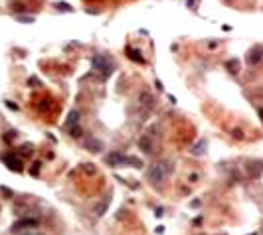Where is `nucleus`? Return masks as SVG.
<instances>
[{
    "label": "nucleus",
    "instance_id": "obj_5",
    "mask_svg": "<svg viewBox=\"0 0 263 235\" xmlns=\"http://www.w3.org/2000/svg\"><path fill=\"white\" fill-rule=\"evenodd\" d=\"M83 146H85L89 152H101V150H103V142L97 140V138H93V137H87V138L83 140Z\"/></svg>",
    "mask_w": 263,
    "mask_h": 235
},
{
    "label": "nucleus",
    "instance_id": "obj_13",
    "mask_svg": "<svg viewBox=\"0 0 263 235\" xmlns=\"http://www.w3.org/2000/svg\"><path fill=\"white\" fill-rule=\"evenodd\" d=\"M225 67H228L229 73H234V75H235V73H240V61H237V59H229L228 63H225Z\"/></svg>",
    "mask_w": 263,
    "mask_h": 235
},
{
    "label": "nucleus",
    "instance_id": "obj_8",
    "mask_svg": "<svg viewBox=\"0 0 263 235\" xmlns=\"http://www.w3.org/2000/svg\"><path fill=\"white\" fill-rule=\"evenodd\" d=\"M139 148H141V150H145L147 154L154 152V142H152V138H150L148 134H142V137L139 138Z\"/></svg>",
    "mask_w": 263,
    "mask_h": 235
},
{
    "label": "nucleus",
    "instance_id": "obj_30",
    "mask_svg": "<svg viewBox=\"0 0 263 235\" xmlns=\"http://www.w3.org/2000/svg\"><path fill=\"white\" fill-rule=\"evenodd\" d=\"M253 235H255V233H253Z\"/></svg>",
    "mask_w": 263,
    "mask_h": 235
},
{
    "label": "nucleus",
    "instance_id": "obj_27",
    "mask_svg": "<svg viewBox=\"0 0 263 235\" xmlns=\"http://www.w3.org/2000/svg\"><path fill=\"white\" fill-rule=\"evenodd\" d=\"M188 180H190V182L194 184V182H196V180H198V174H190V178H188Z\"/></svg>",
    "mask_w": 263,
    "mask_h": 235
},
{
    "label": "nucleus",
    "instance_id": "obj_17",
    "mask_svg": "<svg viewBox=\"0 0 263 235\" xmlns=\"http://www.w3.org/2000/svg\"><path fill=\"white\" fill-rule=\"evenodd\" d=\"M204 144H206V142L202 140V142H200V144H196V146H194L192 148V154H202L204 150H202V148H204Z\"/></svg>",
    "mask_w": 263,
    "mask_h": 235
},
{
    "label": "nucleus",
    "instance_id": "obj_2",
    "mask_svg": "<svg viewBox=\"0 0 263 235\" xmlns=\"http://www.w3.org/2000/svg\"><path fill=\"white\" fill-rule=\"evenodd\" d=\"M166 164H152L150 166V170H148V180L152 182V184H156V186H158V184H162L164 182V178H166V168H164Z\"/></svg>",
    "mask_w": 263,
    "mask_h": 235
},
{
    "label": "nucleus",
    "instance_id": "obj_11",
    "mask_svg": "<svg viewBox=\"0 0 263 235\" xmlns=\"http://www.w3.org/2000/svg\"><path fill=\"white\" fill-rule=\"evenodd\" d=\"M109 202H111V198H105V200H103L101 203H97V206H95V209H93V212H95V215H103L105 212H107V206H109Z\"/></svg>",
    "mask_w": 263,
    "mask_h": 235
},
{
    "label": "nucleus",
    "instance_id": "obj_15",
    "mask_svg": "<svg viewBox=\"0 0 263 235\" xmlns=\"http://www.w3.org/2000/svg\"><path fill=\"white\" fill-rule=\"evenodd\" d=\"M127 164H133L135 168H141V166H142V162L139 158H135V156H127Z\"/></svg>",
    "mask_w": 263,
    "mask_h": 235
},
{
    "label": "nucleus",
    "instance_id": "obj_20",
    "mask_svg": "<svg viewBox=\"0 0 263 235\" xmlns=\"http://www.w3.org/2000/svg\"><path fill=\"white\" fill-rule=\"evenodd\" d=\"M16 134H18L16 131H8V132L4 134V140H8V142H10V140H14V138H16Z\"/></svg>",
    "mask_w": 263,
    "mask_h": 235
},
{
    "label": "nucleus",
    "instance_id": "obj_19",
    "mask_svg": "<svg viewBox=\"0 0 263 235\" xmlns=\"http://www.w3.org/2000/svg\"><path fill=\"white\" fill-rule=\"evenodd\" d=\"M16 20L18 22H24V24H30V22H34V18L32 16H16Z\"/></svg>",
    "mask_w": 263,
    "mask_h": 235
},
{
    "label": "nucleus",
    "instance_id": "obj_14",
    "mask_svg": "<svg viewBox=\"0 0 263 235\" xmlns=\"http://www.w3.org/2000/svg\"><path fill=\"white\" fill-rule=\"evenodd\" d=\"M67 131H70V134H71V137H73V138H79V137H81V134H83V131H81V127H77V125H73V127H70V128H67Z\"/></svg>",
    "mask_w": 263,
    "mask_h": 235
},
{
    "label": "nucleus",
    "instance_id": "obj_18",
    "mask_svg": "<svg viewBox=\"0 0 263 235\" xmlns=\"http://www.w3.org/2000/svg\"><path fill=\"white\" fill-rule=\"evenodd\" d=\"M231 134H234L235 140H241V138H243V131H241V128H234V131H231Z\"/></svg>",
    "mask_w": 263,
    "mask_h": 235
},
{
    "label": "nucleus",
    "instance_id": "obj_23",
    "mask_svg": "<svg viewBox=\"0 0 263 235\" xmlns=\"http://www.w3.org/2000/svg\"><path fill=\"white\" fill-rule=\"evenodd\" d=\"M0 192H2L4 196H8V198H12V196H14V194H12V190H8L6 186H0Z\"/></svg>",
    "mask_w": 263,
    "mask_h": 235
},
{
    "label": "nucleus",
    "instance_id": "obj_28",
    "mask_svg": "<svg viewBox=\"0 0 263 235\" xmlns=\"http://www.w3.org/2000/svg\"><path fill=\"white\" fill-rule=\"evenodd\" d=\"M259 117H261V121H263V107L259 109Z\"/></svg>",
    "mask_w": 263,
    "mask_h": 235
},
{
    "label": "nucleus",
    "instance_id": "obj_4",
    "mask_svg": "<svg viewBox=\"0 0 263 235\" xmlns=\"http://www.w3.org/2000/svg\"><path fill=\"white\" fill-rule=\"evenodd\" d=\"M40 223L38 218H26V219H20L12 225V231H22V229H34V227Z\"/></svg>",
    "mask_w": 263,
    "mask_h": 235
},
{
    "label": "nucleus",
    "instance_id": "obj_24",
    "mask_svg": "<svg viewBox=\"0 0 263 235\" xmlns=\"http://www.w3.org/2000/svg\"><path fill=\"white\" fill-rule=\"evenodd\" d=\"M28 85H32V87H34V85H36V87H40V85H42V83H40V81H38V79H36V77H30V79H28Z\"/></svg>",
    "mask_w": 263,
    "mask_h": 235
},
{
    "label": "nucleus",
    "instance_id": "obj_9",
    "mask_svg": "<svg viewBox=\"0 0 263 235\" xmlns=\"http://www.w3.org/2000/svg\"><path fill=\"white\" fill-rule=\"evenodd\" d=\"M139 103L142 105V107H147V109H150V107H154V97L148 93V91H142V93L139 95Z\"/></svg>",
    "mask_w": 263,
    "mask_h": 235
},
{
    "label": "nucleus",
    "instance_id": "obj_16",
    "mask_svg": "<svg viewBox=\"0 0 263 235\" xmlns=\"http://www.w3.org/2000/svg\"><path fill=\"white\" fill-rule=\"evenodd\" d=\"M32 150H34V146L30 144V142H26V144L20 146V152H22V154H32Z\"/></svg>",
    "mask_w": 263,
    "mask_h": 235
},
{
    "label": "nucleus",
    "instance_id": "obj_12",
    "mask_svg": "<svg viewBox=\"0 0 263 235\" xmlns=\"http://www.w3.org/2000/svg\"><path fill=\"white\" fill-rule=\"evenodd\" d=\"M127 53H129V58H131V59L139 61V63H145V58H141V52H139V49L129 48V49H127Z\"/></svg>",
    "mask_w": 263,
    "mask_h": 235
},
{
    "label": "nucleus",
    "instance_id": "obj_22",
    "mask_svg": "<svg viewBox=\"0 0 263 235\" xmlns=\"http://www.w3.org/2000/svg\"><path fill=\"white\" fill-rule=\"evenodd\" d=\"M40 166H42L40 162H36V164L32 166V168H30V174H32V176H34V174H38V172H40Z\"/></svg>",
    "mask_w": 263,
    "mask_h": 235
},
{
    "label": "nucleus",
    "instance_id": "obj_7",
    "mask_svg": "<svg viewBox=\"0 0 263 235\" xmlns=\"http://www.w3.org/2000/svg\"><path fill=\"white\" fill-rule=\"evenodd\" d=\"M261 58H263V48H261V46L251 48V52L247 53V61H249L251 65H257L259 61H261Z\"/></svg>",
    "mask_w": 263,
    "mask_h": 235
},
{
    "label": "nucleus",
    "instance_id": "obj_29",
    "mask_svg": "<svg viewBox=\"0 0 263 235\" xmlns=\"http://www.w3.org/2000/svg\"><path fill=\"white\" fill-rule=\"evenodd\" d=\"M222 235H225V233H222Z\"/></svg>",
    "mask_w": 263,
    "mask_h": 235
},
{
    "label": "nucleus",
    "instance_id": "obj_10",
    "mask_svg": "<svg viewBox=\"0 0 263 235\" xmlns=\"http://www.w3.org/2000/svg\"><path fill=\"white\" fill-rule=\"evenodd\" d=\"M77 121H79V111H70V115H67V119H65V127L70 128L73 125H77Z\"/></svg>",
    "mask_w": 263,
    "mask_h": 235
},
{
    "label": "nucleus",
    "instance_id": "obj_1",
    "mask_svg": "<svg viewBox=\"0 0 263 235\" xmlns=\"http://www.w3.org/2000/svg\"><path fill=\"white\" fill-rule=\"evenodd\" d=\"M93 69L101 73L103 79H107L111 75V71H113V63L109 61V58H105V55H95V58H93Z\"/></svg>",
    "mask_w": 263,
    "mask_h": 235
},
{
    "label": "nucleus",
    "instance_id": "obj_3",
    "mask_svg": "<svg viewBox=\"0 0 263 235\" xmlns=\"http://www.w3.org/2000/svg\"><path fill=\"white\" fill-rule=\"evenodd\" d=\"M0 160L8 166L10 170H14V172H20L22 170V162H20V158L14 156V154H10V152H4V154H0Z\"/></svg>",
    "mask_w": 263,
    "mask_h": 235
},
{
    "label": "nucleus",
    "instance_id": "obj_26",
    "mask_svg": "<svg viewBox=\"0 0 263 235\" xmlns=\"http://www.w3.org/2000/svg\"><path fill=\"white\" fill-rule=\"evenodd\" d=\"M20 235H42L40 231H34V229H30V231H26V233H20Z\"/></svg>",
    "mask_w": 263,
    "mask_h": 235
},
{
    "label": "nucleus",
    "instance_id": "obj_6",
    "mask_svg": "<svg viewBox=\"0 0 263 235\" xmlns=\"http://www.w3.org/2000/svg\"><path fill=\"white\" fill-rule=\"evenodd\" d=\"M107 164L109 166H121V164H127V156L125 154H121V152H111V154H107Z\"/></svg>",
    "mask_w": 263,
    "mask_h": 235
},
{
    "label": "nucleus",
    "instance_id": "obj_25",
    "mask_svg": "<svg viewBox=\"0 0 263 235\" xmlns=\"http://www.w3.org/2000/svg\"><path fill=\"white\" fill-rule=\"evenodd\" d=\"M6 107H8V109H12V111H18V105H14L12 101H6Z\"/></svg>",
    "mask_w": 263,
    "mask_h": 235
},
{
    "label": "nucleus",
    "instance_id": "obj_21",
    "mask_svg": "<svg viewBox=\"0 0 263 235\" xmlns=\"http://www.w3.org/2000/svg\"><path fill=\"white\" fill-rule=\"evenodd\" d=\"M55 6H58V8L59 10H67V12H71L73 8H71V6L70 4H65V2H58V4H55Z\"/></svg>",
    "mask_w": 263,
    "mask_h": 235
}]
</instances>
